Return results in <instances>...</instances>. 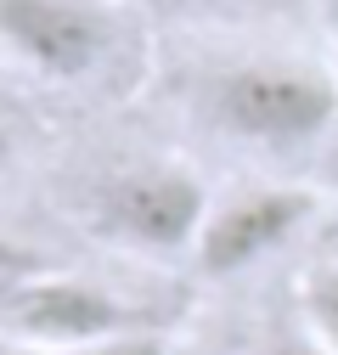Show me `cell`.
<instances>
[{"instance_id":"1","label":"cell","mask_w":338,"mask_h":355,"mask_svg":"<svg viewBox=\"0 0 338 355\" xmlns=\"http://www.w3.org/2000/svg\"><path fill=\"white\" fill-rule=\"evenodd\" d=\"M197 113L215 136L287 158V153H310L332 141L338 79L310 57L260 51V57H237L215 73H203Z\"/></svg>"},{"instance_id":"9","label":"cell","mask_w":338,"mask_h":355,"mask_svg":"<svg viewBox=\"0 0 338 355\" xmlns=\"http://www.w3.org/2000/svg\"><path fill=\"white\" fill-rule=\"evenodd\" d=\"M141 12H158V17H215V12H231L242 0H130Z\"/></svg>"},{"instance_id":"2","label":"cell","mask_w":338,"mask_h":355,"mask_svg":"<svg viewBox=\"0 0 338 355\" xmlns=\"http://www.w3.org/2000/svg\"><path fill=\"white\" fill-rule=\"evenodd\" d=\"M91 232L124 254L141 259H175L197 248L208 220V192L181 164H136L118 169L91 192Z\"/></svg>"},{"instance_id":"5","label":"cell","mask_w":338,"mask_h":355,"mask_svg":"<svg viewBox=\"0 0 338 355\" xmlns=\"http://www.w3.org/2000/svg\"><path fill=\"white\" fill-rule=\"evenodd\" d=\"M316 209L321 198L310 187H242L226 203H208L192 259L203 277H242L287 248L305 226H316Z\"/></svg>"},{"instance_id":"3","label":"cell","mask_w":338,"mask_h":355,"mask_svg":"<svg viewBox=\"0 0 338 355\" xmlns=\"http://www.w3.org/2000/svg\"><path fill=\"white\" fill-rule=\"evenodd\" d=\"M0 333L68 355V349L102 344V338L147 333V322H141V310H130L118 293H107L96 282L39 271L34 282H23L6 304H0Z\"/></svg>"},{"instance_id":"12","label":"cell","mask_w":338,"mask_h":355,"mask_svg":"<svg viewBox=\"0 0 338 355\" xmlns=\"http://www.w3.org/2000/svg\"><path fill=\"white\" fill-rule=\"evenodd\" d=\"M0 355H57V349H39L28 338H12V333H0Z\"/></svg>"},{"instance_id":"6","label":"cell","mask_w":338,"mask_h":355,"mask_svg":"<svg viewBox=\"0 0 338 355\" xmlns=\"http://www.w3.org/2000/svg\"><path fill=\"white\" fill-rule=\"evenodd\" d=\"M299 316L338 355V243H327L299 277Z\"/></svg>"},{"instance_id":"7","label":"cell","mask_w":338,"mask_h":355,"mask_svg":"<svg viewBox=\"0 0 338 355\" xmlns=\"http://www.w3.org/2000/svg\"><path fill=\"white\" fill-rule=\"evenodd\" d=\"M39 271H51V265L39 259L34 248H23V243H6V237H0V304H6L23 282H34Z\"/></svg>"},{"instance_id":"11","label":"cell","mask_w":338,"mask_h":355,"mask_svg":"<svg viewBox=\"0 0 338 355\" xmlns=\"http://www.w3.org/2000/svg\"><path fill=\"white\" fill-rule=\"evenodd\" d=\"M316 181H321V192H332L338 198V136L321 147V164H316Z\"/></svg>"},{"instance_id":"4","label":"cell","mask_w":338,"mask_h":355,"mask_svg":"<svg viewBox=\"0 0 338 355\" xmlns=\"http://www.w3.org/2000/svg\"><path fill=\"white\" fill-rule=\"evenodd\" d=\"M0 51L39 79H91L113 57L102 0H0Z\"/></svg>"},{"instance_id":"14","label":"cell","mask_w":338,"mask_h":355,"mask_svg":"<svg viewBox=\"0 0 338 355\" xmlns=\"http://www.w3.org/2000/svg\"><path fill=\"white\" fill-rule=\"evenodd\" d=\"M6 153H12V136H6V124H0V164H6Z\"/></svg>"},{"instance_id":"8","label":"cell","mask_w":338,"mask_h":355,"mask_svg":"<svg viewBox=\"0 0 338 355\" xmlns=\"http://www.w3.org/2000/svg\"><path fill=\"white\" fill-rule=\"evenodd\" d=\"M68 355H163V338L147 327V333H124V338H102V344H84V349H68Z\"/></svg>"},{"instance_id":"10","label":"cell","mask_w":338,"mask_h":355,"mask_svg":"<svg viewBox=\"0 0 338 355\" xmlns=\"http://www.w3.org/2000/svg\"><path fill=\"white\" fill-rule=\"evenodd\" d=\"M248 355H332L310 327H299V333H276V338H265V344H254Z\"/></svg>"},{"instance_id":"13","label":"cell","mask_w":338,"mask_h":355,"mask_svg":"<svg viewBox=\"0 0 338 355\" xmlns=\"http://www.w3.org/2000/svg\"><path fill=\"white\" fill-rule=\"evenodd\" d=\"M321 17H327V34L338 40V0H321Z\"/></svg>"}]
</instances>
